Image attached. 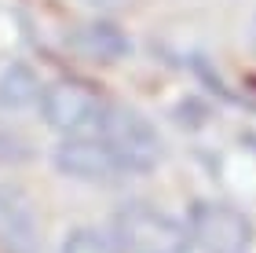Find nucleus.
<instances>
[{"mask_svg": "<svg viewBox=\"0 0 256 253\" xmlns=\"http://www.w3.org/2000/svg\"><path fill=\"white\" fill-rule=\"evenodd\" d=\"M44 118L52 129H59L66 136H96L99 121L106 114V103L96 96V88L74 77H62L44 92Z\"/></svg>", "mask_w": 256, "mask_h": 253, "instance_id": "obj_3", "label": "nucleus"}, {"mask_svg": "<svg viewBox=\"0 0 256 253\" xmlns=\"http://www.w3.org/2000/svg\"><path fill=\"white\" fill-rule=\"evenodd\" d=\"M62 253H118V246H114V238L84 227V231H74V235L66 238Z\"/></svg>", "mask_w": 256, "mask_h": 253, "instance_id": "obj_9", "label": "nucleus"}, {"mask_svg": "<svg viewBox=\"0 0 256 253\" xmlns=\"http://www.w3.org/2000/svg\"><path fill=\"white\" fill-rule=\"evenodd\" d=\"M66 44L74 52H80L84 59H99V63H114L128 52V37L110 26V22H88V26H77L66 37Z\"/></svg>", "mask_w": 256, "mask_h": 253, "instance_id": "obj_7", "label": "nucleus"}, {"mask_svg": "<svg viewBox=\"0 0 256 253\" xmlns=\"http://www.w3.org/2000/svg\"><path fill=\"white\" fill-rule=\"evenodd\" d=\"M118 242L128 253H187L190 249V231L168 213H158L143 202H132L114 216Z\"/></svg>", "mask_w": 256, "mask_h": 253, "instance_id": "obj_1", "label": "nucleus"}, {"mask_svg": "<svg viewBox=\"0 0 256 253\" xmlns=\"http://www.w3.org/2000/svg\"><path fill=\"white\" fill-rule=\"evenodd\" d=\"M37 96H40L37 77H33L26 66H11V70L0 77V107L18 110V107H26V103H33Z\"/></svg>", "mask_w": 256, "mask_h": 253, "instance_id": "obj_8", "label": "nucleus"}, {"mask_svg": "<svg viewBox=\"0 0 256 253\" xmlns=\"http://www.w3.org/2000/svg\"><path fill=\"white\" fill-rule=\"evenodd\" d=\"M40 235L37 220L18 187L0 183V253H37Z\"/></svg>", "mask_w": 256, "mask_h": 253, "instance_id": "obj_6", "label": "nucleus"}, {"mask_svg": "<svg viewBox=\"0 0 256 253\" xmlns=\"http://www.w3.org/2000/svg\"><path fill=\"white\" fill-rule=\"evenodd\" d=\"M55 165L77 180H118V172H124L99 136H70L55 151Z\"/></svg>", "mask_w": 256, "mask_h": 253, "instance_id": "obj_5", "label": "nucleus"}, {"mask_svg": "<svg viewBox=\"0 0 256 253\" xmlns=\"http://www.w3.org/2000/svg\"><path fill=\"white\" fill-rule=\"evenodd\" d=\"M190 242L205 253H246L252 242V224L234 205L198 202L190 209Z\"/></svg>", "mask_w": 256, "mask_h": 253, "instance_id": "obj_4", "label": "nucleus"}, {"mask_svg": "<svg viewBox=\"0 0 256 253\" xmlns=\"http://www.w3.org/2000/svg\"><path fill=\"white\" fill-rule=\"evenodd\" d=\"M96 136L110 147V154L118 158L121 169L146 172V169H154L158 158H161L158 132L150 129L146 118H139V114L128 110V107H110L106 103V114H102Z\"/></svg>", "mask_w": 256, "mask_h": 253, "instance_id": "obj_2", "label": "nucleus"}]
</instances>
